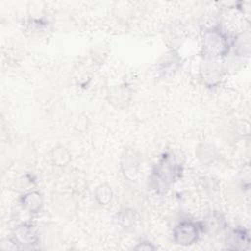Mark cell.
<instances>
[{
  "mask_svg": "<svg viewBox=\"0 0 251 251\" xmlns=\"http://www.w3.org/2000/svg\"><path fill=\"white\" fill-rule=\"evenodd\" d=\"M204 51L208 56L217 57L226 53L228 49L226 37L217 30L208 31L204 35Z\"/></svg>",
  "mask_w": 251,
  "mask_h": 251,
  "instance_id": "6da1fadb",
  "label": "cell"
},
{
  "mask_svg": "<svg viewBox=\"0 0 251 251\" xmlns=\"http://www.w3.org/2000/svg\"><path fill=\"white\" fill-rule=\"evenodd\" d=\"M23 205L30 211H36L41 206L40 194L36 192H31L24 196Z\"/></svg>",
  "mask_w": 251,
  "mask_h": 251,
  "instance_id": "8992f818",
  "label": "cell"
},
{
  "mask_svg": "<svg viewBox=\"0 0 251 251\" xmlns=\"http://www.w3.org/2000/svg\"><path fill=\"white\" fill-rule=\"evenodd\" d=\"M98 191H100L101 193H97V196L98 195H103V197H101L99 200L102 204H105L107 202H109L111 200V197H112V193H111V190L109 189V187L107 186H101L98 188Z\"/></svg>",
  "mask_w": 251,
  "mask_h": 251,
  "instance_id": "52a82bcc",
  "label": "cell"
},
{
  "mask_svg": "<svg viewBox=\"0 0 251 251\" xmlns=\"http://www.w3.org/2000/svg\"><path fill=\"white\" fill-rule=\"evenodd\" d=\"M229 248L231 249H246L249 246V237L248 234L245 230L242 229H236L233 230L228 238H227V243Z\"/></svg>",
  "mask_w": 251,
  "mask_h": 251,
  "instance_id": "3957f363",
  "label": "cell"
},
{
  "mask_svg": "<svg viewBox=\"0 0 251 251\" xmlns=\"http://www.w3.org/2000/svg\"><path fill=\"white\" fill-rule=\"evenodd\" d=\"M15 240L20 244H33L35 241V235L28 226H21L17 227L15 231Z\"/></svg>",
  "mask_w": 251,
  "mask_h": 251,
  "instance_id": "5b68a950",
  "label": "cell"
},
{
  "mask_svg": "<svg viewBox=\"0 0 251 251\" xmlns=\"http://www.w3.org/2000/svg\"><path fill=\"white\" fill-rule=\"evenodd\" d=\"M178 172V166L175 162L166 159L160 164L156 174L158 177L167 182L168 180H173Z\"/></svg>",
  "mask_w": 251,
  "mask_h": 251,
  "instance_id": "277c9868",
  "label": "cell"
},
{
  "mask_svg": "<svg viewBox=\"0 0 251 251\" xmlns=\"http://www.w3.org/2000/svg\"><path fill=\"white\" fill-rule=\"evenodd\" d=\"M199 235V227L191 222H182L175 229V241L180 245L193 244Z\"/></svg>",
  "mask_w": 251,
  "mask_h": 251,
  "instance_id": "7a4b0ae2",
  "label": "cell"
}]
</instances>
